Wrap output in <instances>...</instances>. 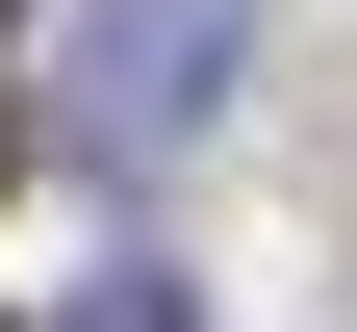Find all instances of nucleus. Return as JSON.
Listing matches in <instances>:
<instances>
[{
  "mask_svg": "<svg viewBox=\"0 0 357 332\" xmlns=\"http://www.w3.org/2000/svg\"><path fill=\"white\" fill-rule=\"evenodd\" d=\"M77 103H102V128H204V0H128V52L77 77Z\"/></svg>",
  "mask_w": 357,
  "mask_h": 332,
  "instance_id": "nucleus-1",
  "label": "nucleus"
}]
</instances>
